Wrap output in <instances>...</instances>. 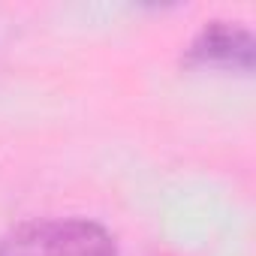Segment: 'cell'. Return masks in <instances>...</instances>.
I'll list each match as a JSON object with an SVG mask.
<instances>
[{
    "instance_id": "1",
    "label": "cell",
    "mask_w": 256,
    "mask_h": 256,
    "mask_svg": "<svg viewBox=\"0 0 256 256\" xmlns=\"http://www.w3.org/2000/svg\"><path fill=\"white\" fill-rule=\"evenodd\" d=\"M253 60H256V42L250 30L232 22H208L184 54L187 66H232L244 72L253 70Z\"/></svg>"
},
{
    "instance_id": "2",
    "label": "cell",
    "mask_w": 256,
    "mask_h": 256,
    "mask_svg": "<svg viewBox=\"0 0 256 256\" xmlns=\"http://www.w3.org/2000/svg\"><path fill=\"white\" fill-rule=\"evenodd\" d=\"M54 256H118L112 235L94 220L52 223Z\"/></svg>"
},
{
    "instance_id": "3",
    "label": "cell",
    "mask_w": 256,
    "mask_h": 256,
    "mask_svg": "<svg viewBox=\"0 0 256 256\" xmlns=\"http://www.w3.org/2000/svg\"><path fill=\"white\" fill-rule=\"evenodd\" d=\"M0 256H54L52 223H24L0 247Z\"/></svg>"
}]
</instances>
